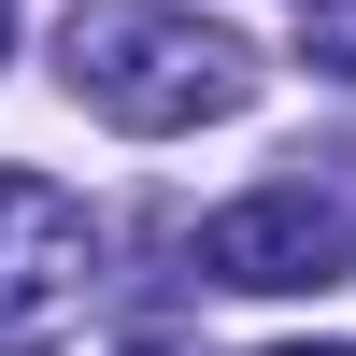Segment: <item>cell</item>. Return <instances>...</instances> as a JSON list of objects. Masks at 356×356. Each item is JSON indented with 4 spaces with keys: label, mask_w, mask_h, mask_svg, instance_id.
Masks as SVG:
<instances>
[{
    "label": "cell",
    "mask_w": 356,
    "mask_h": 356,
    "mask_svg": "<svg viewBox=\"0 0 356 356\" xmlns=\"http://www.w3.org/2000/svg\"><path fill=\"white\" fill-rule=\"evenodd\" d=\"M57 86H72L86 114H114V129L171 143V129L243 114V100H257V57H243V29H214L200 0H72Z\"/></svg>",
    "instance_id": "6da1fadb"
},
{
    "label": "cell",
    "mask_w": 356,
    "mask_h": 356,
    "mask_svg": "<svg viewBox=\"0 0 356 356\" xmlns=\"http://www.w3.org/2000/svg\"><path fill=\"white\" fill-rule=\"evenodd\" d=\"M100 285V214L43 171H0V356H57Z\"/></svg>",
    "instance_id": "7a4b0ae2"
},
{
    "label": "cell",
    "mask_w": 356,
    "mask_h": 356,
    "mask_svg": "<svg viewBox=\"0 0 356 356\" xmlns=\"http://www.w3.org/2000/svg\"><path fill=\"white\" fill-rule=\"evenodd\" d=\"M200 271L243 300H300V285H356V214L328 186H257L228 214H200Z\"/></svg>",
    "instance_id": "3957f363"
},
{
    "label": "cell",
    "mask_w": 356,
    "mask_h": 356,
    "mask_svg": "<svg viewBox=\"0 0 356 356\" xmlns=\"http://www.w3.org/2000/svg\"><path fill=\"white\" fill-rule=\"evenodd\" d=\"M314 72L356 86V0H314Z\"/></svg>",
    "instance_id": "277c9868"
},
{
    "label": "cell",
    "mask_w": 356,
    "mask_h": 356,
    "mask_svg": "<svg viewBox=\"0 0 356 356\" xmlns=\"http://www.w3.org/2000/svg\"><path fill=\"white\" fill-rule=\"evenodd\" d=\"M271 356H356V342H271Z\"/></svg>",
    "instance_id": "5b68a950"
},
{
    "label": "cell",
    "mask_w": 356,
    "mask_h": 356,
    "mask_svg": "<svg viewBox=\"0 0 356 356\" xmlns=\"http://www.w3.org/2000/svg\"><path fill=\"white\" fill-rule=\"evenodd\" d=\"M129 356H171V342H129Z\"/></svg>",
    "instance_id": "8992f818"
},
{
    "label": "cell",
    "mask_w": 356,
    "mask_h": 356,
    "mask_svg": "<svg viewBox=\"0 0 356 356\" xmlns=\"http://www.w3.org/2000/svg\"><path fill=\"white\" fill-rule=\"evenodd\" d=\"M0 43H15V29H0Z\"/></svg>",
    "instance_id": "52a82bcc"
}]
</instances>
